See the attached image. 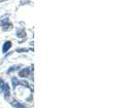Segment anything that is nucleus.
<instances>
[{
	"label": "nucleus",
	"instance_id": "5",
	"mask_svg": "<svg viewBox=\"0 0 120 108\" xmlns=\"http://www.w3.org/2000/svg\"><path fill=\"white\" fill-rule=\"evenodd\" d=\"M12 83H13V86H14V88H15V86H16V85L20 84V82L17 80V78H14L12 79Z\"/></svg>",
	"mask_w": 120,
	"mask_h": 108
},
{
	"label": "nucleus",
	"instance_id": "7",
	"mask_svg": "<svg viewBox=\"0 0 120 108\" xmlns=\"http://www.w3.org/2000/svg\"><path fill=\"white\" fill-rule=\"evenodd\" d=\"M17 36L18 37H20V38H23V37H24L25 36V32H24V31H18V32H17Z\"/></svg>",
	"mask_w": 120,
	"mask_h": 108
},
{
	"label": "nucleus",
	"instance_id": "1",
	"mask_svg": "<svg viewBox=\"0 0 120 108\" xmlns=\"http://www.w3.org/2000/svg\"><path fill=\"white\" fill-rule=\"evenodd\" d=\"M29 74H30L29 68H23L21 71L19 72V77H21V78H26V77L29 76Z\"/></svg>",
	"mask_w": 120,
	"mask_h": 108
},
{
	"label": "nucleus",
	"instance_id": "6",
	"mask_svg": "<svg viewBox=\"0 0 120 108\" xmlns=\"http://www.w3.org/2000/svg\"><path fill=\"white\" fill-rule=\"evenodd\" d=\"M5 84H6V82H4L2 79H0V92H3V89H4Z\"/></svg>",
	"mask_w": 120,
	"mask_h": 108
},
{
	"label": "nucleus",
	"instance_id": "4",
	"mask_svg": "<svg viewBox=\"0 0 120 108\" xmlns=\"http://www.w3.org/2000/svg\"><path fill=\"white\" fill-rule=\"evenodd\" d=\"M11 104H12L14 107L15 108H25V105H24L23 104H21V103H18L16 101H14V102L11 103Z\"/></svg>",
	"mask_w": 120,
	"mask_h": 108
},
{
	"label": "nucleus",
	"instance_id": "3",
	"mask_svg": "<svg viewBox=\"0 0 120 108\" xmlns=\"http://www.w3.org/2000/svg\"><path fill=\"white\" fill-rule=\"evenodd\" d=\"M12 46V44H11V42H5V44H4V46H3V52H6L10 47Z\"/></svg>",
	"mask_w": 120,
	"mask_h": 108
},
{
	"label": "nucleus",
	"instance_id": "2",
	"mask_svg": "<svg viewBox=\"0 0 120 108\" xmlns=\"http://www.w3.org/2000/svg\"><path fill=\"white\" fill-rule=\"evenodd\" d=\"M3 92H4V95H5V98H6V100H8L9 96H10V88H9V86L6 84V83L5 84V86H4Z\"/></svg>",
	"mask_w": 120,
	"mask_h": 108
},
{
	"label": "nucleus",
	"instance_id": "8",
	"mask_svg": "<svg viewBox=\"0 0 120 108\" xmlns=\"http://www.w3.org/2000/svg\"><path fill=\"white\" fill-rule=\"evenodd\" d=\"M17 68H20V66H14L12 67V68H10L9 69H8V71H7V73H10L11 71H15V70H16L17 69Z\"/></svg>",
	"mask_w": 120,
	"mask_h": 108
}]
</instances>
